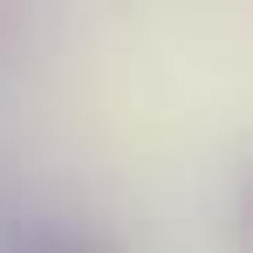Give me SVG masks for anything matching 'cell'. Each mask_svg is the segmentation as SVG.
I'll use <instances>...</instances> for the list:
<instances>
[{
  "mask_svg": "<svg viewBox=\"0 0 253 253\" xmlns=\"http://www.w3.org/2000/svg\"><path fill=\"white\" fill-rule=\"evenodd\" d=\"M21 253H124L103 226H76V219H55V226H35Z\"/></svg>",
  "mask_w": 253,
  "mask_h": 253,
  "instance_id": "6da1fadb",
  "label": "cell"
}]
</instances>
